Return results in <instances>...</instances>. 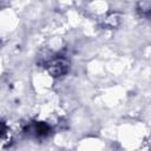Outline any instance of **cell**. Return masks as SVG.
Wrapping results in <instances>:
<instances>
[{"label":"cell","instance_id":"3","mask_svg":"<svg viewBox=\"0 0 151 151\" xmlns=\"http://www.w3.org/2000/svg\"><path fill=\"white\" fill-rule=\"evenodd\" d=\"M138 11L142 14H146L151 12V0H139L138 2Z\"/></svg>","mask_w":151,"mask_h":151},{"label":"cell","instance_id":"2","mask_svg":"<svg viewBox=\"0 0 151 151\" xmlns=\"http://www.w3.org/2000/svg\"><path fill=\"white\" fill-rule=\"evenodd\" d=\"M27 131H28L27 133L33 134L35 137H45V136L48 134L50 127L45 123H34V124H31L28 126Z\"/></svg>","mask_w":151,"mask_h":151},{"label":"cell","instance_id":"1","mask_svg":"<svg viewBox=\"0 0 151 151\" xmlns=\"http://www.w3.org/2000/svg\"><path fill=\"white\" fill-rule=\"evenodd\" d=\"M68 61L63 58V57H57L54 58L48 65H47V68H48V72L53 76V77H60L63 74H65L67 71H68Z\"/></svg>","mask_w":151,"mask_h":151}]
</instances>
